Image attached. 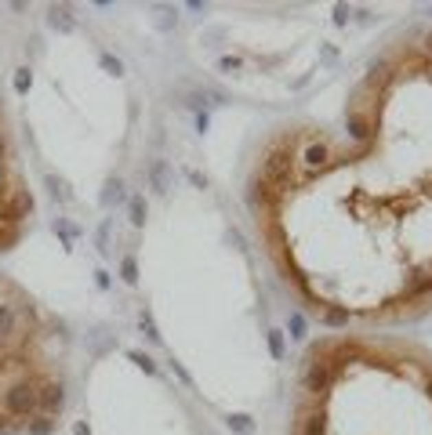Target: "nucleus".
I'll list each match as a JSON object with an SVG mask.
<instances>
[{"label":"nucleus","instance_id":"2","mask_svg":"<svg viewBox=\"0 0 432 435\" xmlns=\"http://www.w3.org/2000/svg\"><path fill=\"white\" fill-rule=\"evenodd\" d=\"M287 435H432V349L378 330L320 334L295 370Z\"/></svg>","mask_w":432,"mask_h":435},{"label":"nucleus","instance_id":"4","mask_svg":"<svg viewBox=\"0 0 432 435\" xmlns=\"http://www.w3.org/2000/svg\"><path fill=\"white\" fill-rule=\"evenodd\" d=\"M33 222H36L33 182L25 171L4 91H0V254L15 250L33 233Z\"/></svg>","mask_w":432,"mask_h":435},{"label":"nucleus","instance_id":"3","mask_svg":"<svg viewBox=\"0 0 432 435\" xmlns=\"http://www.w3.org/2000/svg\"><path fill=\"white\" fill-rule=\"evenodd\" d=\"M69 338L0 268V435H47L69 410Z\"/></svg>","mask_w":432,"mask_h":435},{"label":"nucleus","instance_id":"1","mask_svg":"<svg viewBox=\"0 0 432 435\" xmlns=\"http://www.w3.org/2000/svg\"><path fill=\"white\" fill-rule=\"evenodd\" d=\"M247 211L316 319L378 330L432 312V25L378 47L330 120L265 138Z\"/></svg>","mask_w":432,"mask_h":435}]
</instances>
